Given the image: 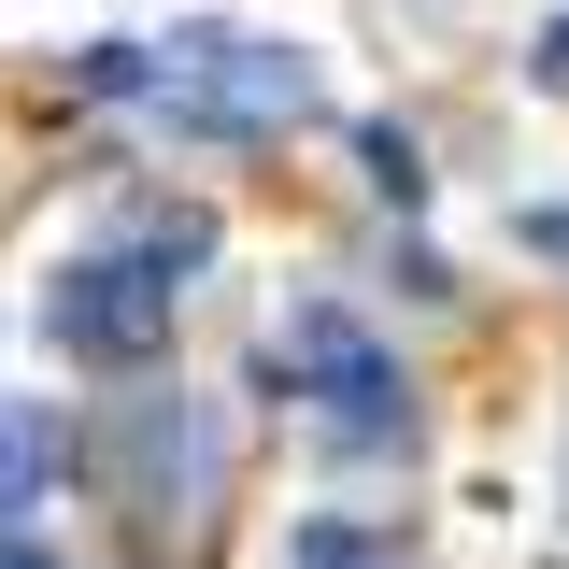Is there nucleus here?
<instances>
[{"label": "nucleus", "instance_id": "1", "mask_svg": "<svg viewBox=\"0 0 569 569\" xmlns=\"http://www.w3.org/2000/svg\"><path fill=\"white\" fill-rule=\"evenodd\" d=\"M242 399L328 470H427V370L356 284H284V313H257L242 342Z\"/></svg>", "mask_w": 569, "mask_h": 569}, {"label": "nucleus", "instance_id": "2", "mask_svg": "<svg viewBox=\"0 0 569 569\" xmlns=\"http://www.w3.org/2000/svg\"><path fill=\"white\" fill-rule=\"evenodd\" d=\"M71 413H86V512H114L142 569L186 556V541H213V512L242 498V427H228L213 385L129 370V385L71 399Z\"/></svg>", "mask_w": 569, "mask_h": 569}, {"label": "nucleus", "instance_id": "3", "mask_svg": "<svg viewBox=\"0 0 569 569\" xmlns=\"http://www.w3.org/2000/svg\"><path fill=\"white\" fill-rule=\"evenodd\" d=\"M129 129L171 142V157H271V142L328 129V58L299 29L186 14V29H157V86H142Z\"/></svg>", "mask_w": 569, "mask_h": 569}, {"label": "nucleus", "instance_id": "4", "mask_svg": "<svg viewBox=\"0 0 569 569\" xmlns=\"http://www.w3.org/2000/svg\"><path fill=\"white\" fill-rule=\"evenodd\" d=\"M186 313H200V284L171 271L129 213H100L86 242H58L43 284H29V342L58 356V370H86V385L171 370V356H186Z\"/></svg>", "mask_w": 569, "mask_h": 569}, {"label": "nucleus", "instance_id": "5", "mask_svg": "<svg viewBox=\"0 0 569 569\" xmlns=\"http://www.w3.org/2000/svg\"><path fill=\"white\" fill-rule=\"evenodd\" d=\"M86 512V413L43 385H0V541Z\"/></svg>", "mask_w": 569, "mask_h": 569}, {"label": "nucleus", "instance_id": "6", "mask_svg": "<svg viewBox=\"0 0 569 569\" xmlns=\"http://www.w3.org/2000/svg\"><path fill=\"white\" fill-rule=\"evenodd\" d=\"M271 569H427L413 512H370V498H299L271 527Z\"/></svg>", "mask_w": 569, "mask_h": 569}, {"label": "nucleus", "instance_id": "7", "mask_svg": "<svg viewBox=\"0 0 569 569\" xmlns=\"http://www.w3.org/2000/svg\"><path fill=\"white\" fill-rule=\"evenodd\" d=\"M356 200L385 213V228H427V213H441V157H427V129L413 114H356Z\"/></svg>", "mask_w": 569, "mask_h": 569}, {"label": "nucleus", "instance_id": "8", "mask_svg": "<svg viewBox=\"0 0 569 569\" xmlns=\"http://www.w3.org/2000/svg\"><path fill=\"white\" fill-rule=\"evenodd\" d=\"M385 284H399V313H456V299H470V271H456L427 228H385Z\"/></svg>", "mask_w": 569, "mask_h": 569}, {"label": "nucleus", "instance_id": "9", "mask_svg": "<svg viewBox=\"0 0 569 569\" xmlns=\"http://www.w3.org/2000/svg\"><path fill=\"white\" fill-rule=\"evenodd\" d=\"M498 242H512V257H541V271H569V186L512 200V213H498Z\"/></svg>", "mask_w": 569, "mask_h": 569}, {"label": "nucleus", "instance_id": "10", "mask_svg": "<svg viewBox=\"0 0 569 569\" xmlns=\"http://www.w3.org/2000/svg\"><path fill=\"white\" fill-rule=\"evenodd\" d=\"M527 86H541V100H569V0H541V14H527Z\"/></svg>", "mask_w": 569, "mask_h": 569}, {"label": "nucleus", "instance_id": "11", "mask_svg": "<svg viewBox=\"0 0 569 569\" xmlns=\"http://www.w3.org/2000/svg\"><path fill=\"white\" fill-rule=\"evenodd\" d=\"M0 569H86V556H71L58 527H29V541H0Z\"/></svg>", "mask_w": 569, "mask_h": 569}, {"label": "nucleus", "instance_id": "12", "mask_svg": "<svg viewBox=\"0 0 569 569\" xmlns=\"http://www.w3.org/2000/svg\"><path fill=\"white\" fill-rule=\"evenodd\" d=\"M556 541H569V427H556Z\"/></svg>", "mask_w": 569, "mask_h": 569}]
</instances>
